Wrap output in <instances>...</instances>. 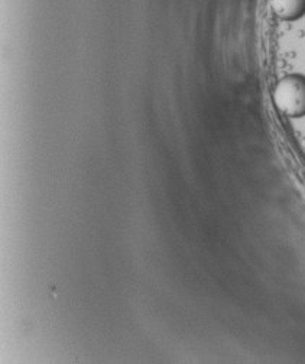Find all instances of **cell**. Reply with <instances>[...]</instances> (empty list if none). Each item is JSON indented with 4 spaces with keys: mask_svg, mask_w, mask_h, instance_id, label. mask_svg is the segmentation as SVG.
<instances>
[{
    "mask_svg": "<svg viewBox=\"0 0 305 364\" xmlns=\"http://www.w3.org/2000/svg\"><path fill=\"white\" fill-rule=\"evenodd\" d=\"M271 9L282 21H295L305 15V0H271Z\"/></svg>",
    "mask_w": 305,
    "mask_h": 364,
    "instance_id": "2",
    "label": "cell"
},
{
    "mask_svg": "<svg viewBox=\"0 0 305 364\" xmlns=\"http://www.w3.org/2000/svg\"><path fill=\"white\" fill-rule=\"evenodd\" d=\"M274 103L284 116H305V77L292 74L281 80L274 90Z\"/></svg>",
    "mask_w": 305,
    "mask_h": 364,
    "instance_id": "1",
    "label": "cell"
}]
</instances>
